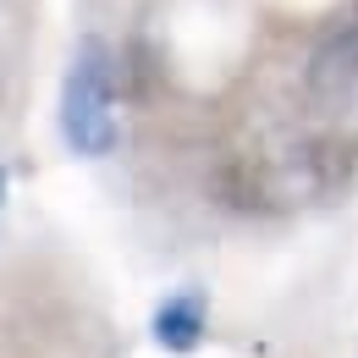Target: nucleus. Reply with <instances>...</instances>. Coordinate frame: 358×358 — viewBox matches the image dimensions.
<instances>
[{"label":"nucleus","mask_w":358,"mask_h":358,"mask_svg":"<svg viewBox=\"0 0 358 358\" xmlns=\"http://www.w3.org/2000/svg\"><path fill=\"white\" fill-rule=\"evenodd\" d=\"M149 336H155V348L160 353H199L204 348V336H210V292L204 287H177V292H166L155 314H149Z\"/></svg>","instance_id":"7ed1b4c3"},{"label":"nucleus","mask_w":358,"mask_h":358,"mask_svg":"<svg viewBox=\"0 0 358 358\" xmlns=\"http://www.w3.org/2000/svg\"><path fill=\"white\" fill-rule=\"evenodd\" d=\"M303 94L320 116L331 122H353L358 116V6L348 22H336L303 66Z\"/></svg>","instance_id":"f03ea898"},{"label":"nucleus","mask_w":358,"mask_h":358,"mask_svg":"<svg viewBox=\"0 0 358 358\" xmlns=\"http://www.w3.org/2000/svg\"><path fill=\"white\" fill-rule=\"evenodd\" d=\"M6 187H11V171H6V160H0V215H6Z\"/></svg>","instance_id":"20e7f679"},{"label":"nucleus","mask_w":358,"mask_h":358,"mask_svg":"<svg viewBox=\"0 0 358 358\" xmlns=\"http://www.w3.org/2000/svg\"><path fill=\"white\" fill-rule=\"evenodd\" d=\"M0 105H6V66H0Z\"/></svg>","instance_id":"39448f33"},{"label":"nucleus","mask_w":358,"mask_h":358,"mask_svg":"<svg viewBox=\"0 0 358 358\" xmlns=\"http://www.w3.org/2000/svg\"><path fill=\"white\" fill-rule=\"evenodd\" d=\"M116 50L99 34H83L61 78V143L78 160H99L116 149Z\"/></svg>","instance_id":"f257e3e1"}]
</instances>
